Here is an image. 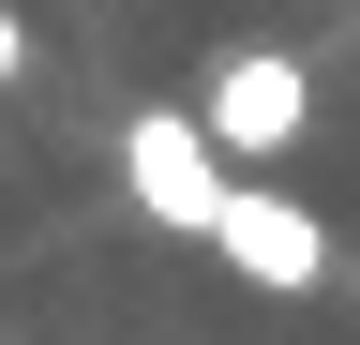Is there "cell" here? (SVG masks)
Masks as SVG:
<instances>
[{
    "mask_svg": "<svg viewBox=\"0 0 360 345\" xmlns=\"http://www.w3.org/2000/svg\"><path fill=\"white\" fill-rule=\"evenodd\" d=\"M120 195H135V226L210 240L225 195H240V165H225V136H210L195 105H135V120H120Z\"/></svg>",
    "mask_w": 360,
    "mask_h": 345,
    "instance_id": "obj_1",
    "label": "cell"
},
{
    "mask_svg": "<svg viewBox=\"0 0 360 345\" xmlns=\"http://www.w3.org/2000/svg\"><path fill=\"white\" fill-rule=\"evenodd\" d=\"M195 120L225 136L240 181H270V165L315 136V60H300V46H225V60L195 75Z\"/></svg>",
    "mask_w": 360,
    "mask_h": 345,
    "instance_id": "obj_2",
    "label": "cell"
},
{
    "mask_svg": "<svg viewBox=\"0 0 360 345\" xmlns=\"http://www.w3.org/2000/svg\"><path fill=\"white\" fill-rule=\"evenodd\" d=\"M210 255H225V285H255V300H315L330 285V210L285 195V181H240L225 226H210Z\"/></svg>",
    "mask_w": 360,
    "mask_h": 345,
    "instance_id": "obj_3",
    "label": "cell"
},
{
    "mask_svg": "<svg viewBox=\"0 0 360 345\" xmlns=\"http://www.w3.org/2000/svg\"><path fill=\"white\" fill-rule=\"evenodd\" d=\"M15 75H30V15L0 0V91H15Z\"/></svg>",
    "mask_w": 360,
    "mask_h": 345,
    "instance_id": "obj_4",
    "label": "cell"
}]
</instances>
